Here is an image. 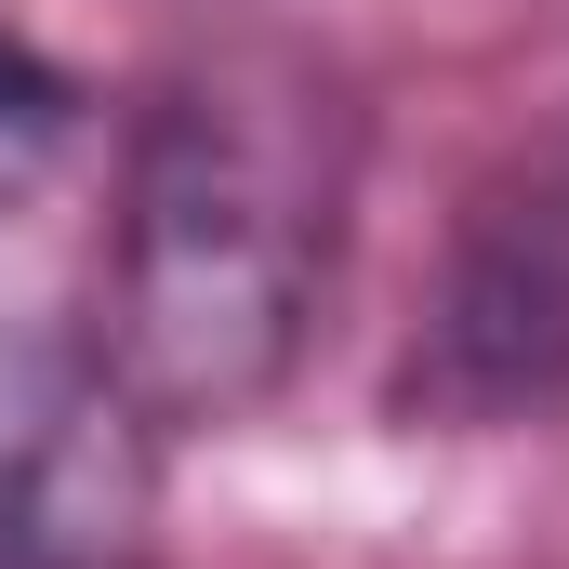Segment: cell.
<instances>
[{"label": "cell", "instance_id": "obj_1", "mask_svg": "<svg viewBox=\"0 0 569 569\" xmlns=\"http://www.w3.org/2000/svg\"><path fill=\"white\" fill-rule=\"evenodd\" d=\"M358 93L291 40H226L146 93L107 186L80 358L159 450L252 425L305 371L358 226Z\"/></svg>", "mask_w": 569, "mask_h": 569}, {"label": "cell", "instance_id": "obj_2", "mask_svg": "<svg viewBox=\"0 0 569 569\" xmlns=\"http://www.w3.org/2000/svg\"><path fill=\"white\" fill-rule=\"evenodd\" d=\"M543 411H569V133L477 172L398 358V425L490 437Z\"/></svg>", "mask_w": 569, "mask_h": 569}, {"label": "cell", "instance_id": "obj_3", "mask_svg": "<svg viewBox=\"0 0 569 569\" xmlns=\"http://www.w3.org/2000/svg\"><path fill=\"white\" fill-rule=\"evenodd\" d=\"M159 437L93 385L80 345L0 358V569H146Z\"/></svg>", "mask_w": 569, "mask_h": 569}, {"label": "cell", "instance_id": "obj_4", "mask_svg": "<svg viewBox=\"0 0 569 569\" xmlns=\"http://www.w3.org/2000/svg\"><path fill=\"white\" fill-rule=\"evenodd\" d=\"M67 146H80V80H67L40 40L0 27V239L40 212V186L67 172Z\"/></svg>", "mask_w": 569, "mask_h": 569}]
</instances>
